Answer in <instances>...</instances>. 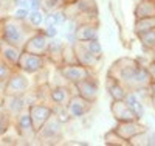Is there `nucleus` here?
<instances>
[{"instance_id":"obj_1","label":"nucleus","mask_w":155,"mask_h":146,"mask_svg":"<svg viewBox=\"0 0 155 146\" xmlns=\"http://www.w3.org/2000/svg\"><path fill=\"white\" fill-rule=\"evenodd\" d=\"M107 76L121 83L127 90H137L140 87H146L150 83L149 73L137 59L121 58L109 69Z\"/></svg>"},{"instance_id":"obj_2","label":"nucleus","mask_w":155,"mask_h":146,"mask_svg":"<svg viewBox=\"0 0 155 146\" xmlns=\"http://www.w3.org/2000/svg\"><path fill=\"white\" fill-rule=\"evenodd\" d=\"M36 30L33 26H30L27 22L17 20L14 17H5L0 22V39H3L5 42L23 47V44L27 42V39L34 33Z\"/></svg>"},{"instance_id":"obj_3","label":"nucleus","mask_w":155,"mask_h":146,"mask_svg":"<svg viewBox=\"0 0 155 146\" xmlns=\"http://www.w3.org/2000/svg\"><path fill=\"white\" fill-rule=\"evenodd\" d=\"M48 59L44 55H34V53H28V51H23L20 53V58L17 62V67L20 72L27 73V75H37L39 72L45 70V65H47Z\"/></svg>"},{"instance_id":"obj_4","label":"nucleus","mask_w":155,"mask_h":146,"mask_svg":"<svg viewBox=\"0 0 155 146\" xmlns=\"http://www.w3.org/2000/svg\"><path fill=\"white\" fill-rule=\"evenodd\" d=\"M30 87L31 83L27 73L14 69L5 83V95H25L27 92H30Z\"/></svg>"},{"instance_id":"obj_5","label":"nucleus","mask_w":155,"mask_h":146,"mask_svg":"<svg viewBox=\"0 0 155 146\" xmlns=\"http://www.w3.org/2000/svg\"><path fill=\"white\" fill-rule=\"evenodd\" d=\"M58 70L70 86H73V84L79 83V81H82V79L93 75L92 70H88L87 67H84V65L78 64V62L76 64H62V65L58 67Z\"/></svg>"},{"instance_id":"obj_6","label":"nucleus","mask_w":155,"mask_h":146,"mask_svg":"<svg viewBox=\"0 0 155 146\" xmlns=\"http://www.w3.org/2000/svg\"><path fill=\"white\" fill-rule=\"evenodd\" d=\"M28 114H30V118H31L33 127L37 132L48 121V118L53 115V106L37 101V103H33V104L28 106Z\"/></svg>"},{"instance_id":"obj_7","label":"nucleus","mask_w":155,"mask_h":146,"mask_svg":"<svg viewBox=\"0 0 155 146\" xmlns=\"http://www.w3.org/2000/svg\"><path fill=\"white\" fill-rule=\"evenodd\" d=\"M61 135H62V123L54 115H51L48 118V121L36 132V138L39 141H44V143L56 141Z\"/></svg>"},{"instance_id":"obj_8","label":"nucleus","mask_w":155,"mask_h":146,"mask_svg":"<svg viewBox=\"0 0 155 146\" xmlns=\"http://www.w3.org/2000/svg\"><path fill=\"white\" fill-rule=\"evenodd\" d=\"M93 104L95 103H92V101L82 98L81 95L74 93V95H71V98L67 103V110L71 117V120H79V118H84L90 112V109L93 107Z\"/></svg>"},{"instance_id":"obj_9","label":"nucleus","mask_w":155,"mask_h":146,"mask_svg":"<svg viewBox=\"0 0 155 146\" xmlns=\"http://www.w3.org/2000/svg\"><path fill=\"white\" fill-rule=\"evenodd\" d=\"M73 87H74L78 95H81L82 98L92 101V103H95L98 100V97H99V86H98V81H96L95 75H92V76L82 79V81L73 84Z\"/></svg>"},{"instance_id":"obj_10","label":"nucleus","mask_w":155,"mask_h":146,"mask_svg":"<svg viewBox=\"0 0 155 146\" xmlns=\"http://www.w3.org/2000/svg\"><path fill=\"white\" fill-rule=\"evenodd\" d=\"M14 129H16V132L19 134V137H20L23 141H30V140L36 138V131H34V127H33V123H31L28 109L23 110V112H20L19 115H16Z\"/></svg>"},{"instance_id":"obj_11","label":"nucleus","mask_w":155,"mask_h":146,"mask_svg":"<svg viewBox=\"0 0 155 146\" xmlns=\"http://www.w3.org/2000/svg\"><path fill=\"white\" fill-rule=\"evenodd\" d=\"M48 42H50V39L42 33V30H36L27 39V42L23 44L22 50L28 51V53H34V55H44L45 56L47 48H48Z\"/></svg>"},{"instance_id":"obj_12","label":"nucleus","mask_w":155,"mask_h":146,"mask_svg":"<svg viewBox=\"0 0 155 146\" xmlns=\"http://www.w3.org/2000/svg\"><path fill=\"white\" fill-rule=\"evenodd\" d=\"M113 131L130 143L134 137L143 134L144 131H147V127L144 124H141L140 120H129V121H118V124L113 127Z\"/></svg>"},{"instance_id":"obj_13","label":"nucleus","mask_w":155,"mask_h":146,"mask_svg":"<svg viewBox=\"0 0 155 146\" xmlns=\"http://www.w3.org/2000/svg\"><path fill=\"white\" fill-rule=\"evenodd\" d=\"M73 48H74V55H76L78 64L84 65V67H87L88 70H92V72H93L95 69H99L98 65H99V59H101V58L92 55V53L85 48V45H84L82 42H76V44L73 45Z\"/></svg>"},{"instance_id":"obj_14","label":"nucleus","mask_w":155,"mask_h":146,"mask_svg":"<svg viewBox=\"0 0 155 146\" xmlns=\"http://www.w3.org/2000/svg\"><path fill=\"white\" fill-rule=\"evenodd\" d=\"M28 106L30 103L27 100V95H5L3 97V109L11 117H16L20 112L27 110Z\"/></svg>"},{"instance_id":"obj_15","label":"nucleus","mask_w":155,"mask_h":146,"mask_svg":"<svg viewBox=\"0 0 155 146\" xmlns=\"http://www.w3.org/2000/svg\"><path fill=\"white\" fill-rule=\"evenodd\" d=\"M20 53H22L20 47L8 44V42L3 41V39H0V59H2L3 62L9 64L11 67H17Z\"/></svg>"},{"instance_id":"obj_16","label":"nucleus","mask_w":155,"mask_h":146,"mask_svg":"<svg viewBox=\"0 0 155 146\" xmlns=\"http://www.w3.org/2000/svg\"><path fill=\"white\" fill-rule=\"evenodd\" d=\"M74 36H76L78 42H85V41H90V39H96L98 37V23L93 20L81 22L74 31Z\"/></svg>"},{"instance_id":"obj_17","label":"nucleus","mask_w":155,"mask_h":146,"mask_svg":"<svg viewBox=\"0 0 155 146\" xmlns=\"http://www.w3.org/2000/svg\"><path fill=\"white\" fill-rule=\"evenodd\" d=\"M73 92H71V86H54L50 90V101L53 103L51 106H67L68 100L71 98Z\"/></svg>"},{"instance_id":"obj_18","label":"nucleus","mask_w":155,"mask_h":146,"mask_svg":"<svg viewBox=\"0 0 155 146\" xmlns=\"http://www.w3.org/2000/svg\"><path fill=\"white\" fill-rule=\"evenodd\" d=\"M64 47H65V44L61 42V41H58L56 37L50 39L45 56H47L48 62H50V64H53L54 67H59V65H62V53H64Z\"/></svg>"},{"instance_id":"obj_19","label":"nucleus","mask_w":155,"mask_h":146,"mask_svg":"<svg viewBox=\"0 0 155 146\" xmlns=\"http://www.w3.org/2000/svg\"><path fill=\"white\" fill-rule=\"evenodd\" d=\"M110 112L116 118V121H129V120H137L134 112L129 109V106L124 103V100H112L110 104Z\"/></svg>"},{"instance_id":"obj_20","label":"nucleus","mask_w":155,"mask_h":146,"mask_svg":"<svg viewBox=\"0 0 155 146\" xmlns=\"http://www.w3.org/2000/svg\"><path fill=\"white\" fill-rule=\"evenodd\" d=\"M124 103L129 106V109L134 112V115L137 117V120H141V118H143V115H144V104L141 103L140 97L135 93L134 90L127 92V95L124 98Z\"/></svg>"},{"instance_id":"obj_21","label":"nucleus","mask_w":155,"mask_h":146,"mask_svg":"<svg viewBox=\"0 0 155 146\" xmlns=\"http://www.w3.org/2000/svg\"><path fill=\"white\" fill-rule=\"evenodd\" d=\"M134 16H135V20L153 17L155 16V0H141V2H138L134 9Z\"/></svg>"},{"instance_id":"obj_22","label":"nucleus","mask_w":155,"mask_h":146,"mask_svg":"<svg viewBox=\"0 0 155 146\" xmlns=\"http://www.w3.org/2000/svg\"><path fill=\"white\" fill-rule=\"evenodd\" d=\"M106 89H107V93H109V97L112 100H124L126 95H127V92H129L121 83H118L116 79H113L110 76H107Z\"/></svg>"},{"instance_id":"obj_23","label":"nucleus","mask_w":155,"mask_h":146,"mask_svg":"<svg viewBox=\"0 0 155 146\" xmlns=\"http://www.w3.org/2000/svg\"><path fill=\"white\" fill-rule=\"evenodd\" d=\"M149 30H155V16L153 17H146V19H138L134 23V31L135 34L144 33Z\"/></svg>"},{"instance_id":"obj_24","label":"nucleus","mask_w":155,"mask_h":146,"mask_svg":"<svg viewBox=\"0 0 155 146\" xmlns=\"http://www.w3.org/2000/svg\"><path fill=\"white\" fill-rule=\"evenodd\" d=\"M44 16L45 12L42 9H36V11H30V16L27 19V23L30 26H33L34 30H39L44 25Z\"/></svg>"},{"instance_id":"obj_25","label":"nucleus","mask_w":155,"mask_h":146,"mask_svg":"<svg viewBox=\"0 0 155 146\" xmlns=\"http://www.w3.org/2000/svg\"><path fill=\"white\" fill-rule=\"evenodd\" d=\"M138 39L141 41L144 48L147 50H152L155 48V30H149V31H144V33H138L137 34Z\"/></svg>"},{"instance_id":"obj_26","label":"nucleus","mask_w":155,"mask_h":146,"mask_svg":"<svg viewBox=\"0 0 155 146\" xmlns=\"http://www.w3.org/2000/svg\"><path fill=\"white\" fill-rule=\"evenodd\" d=\"M104 141H106L107 144H112V146H113V144H115V146H127V144H130L127 140H124L121 135L116 134L113 129L104 135Z\"/></svg>"},{"instance_id":"obj_27","label":"nucleus","mask_w":155,"mask_h":146,"mask_svg":"<svg viewBox=\"0 0 155 146\" xmlns=\"http://www.w3.org/2000/svg\"><path fill=\"white\" fill-rule=\"evenodd\" d=\"M11 124H12L11 115L5 109H0V138L6 134V131L11 129Z\"/></svg>"},{"instance_id":"obj_28","label":"nucleus","mask_w":155,"mask_h":146,"mask_svg":"<svg viewBox=\"0 0 155 146\" xmlns=\"http://www.w3.org/2000/svg\"><path fill=\"white\" fill-rule=\"evenodd\" d=\"M84 45H85V48L92 53V55H95V56H98V58H102V53H104V50H102V45H101V42H99V39L96 37V39H90V41H85V42H82Z\"/></svg>"},{"instance_id":"obj_29","label":"nucleus","mask_w":155,"mask_h":146,"mask_svg":"<svg viewBox=\"0 0 155 146\" xmlns=\"http://www.w3.org/2000/svg\"><path fill=\"white\" fill-rule=\"evenodd\" d=\"M68 3V0H42V11H56V9H62Z\"/></svg>"},{"instance_id":"obj_30","label":"nucleus","mask_w":155,"mask_h":146,"mask_svg":"<svg viewBox=\"0 0 155 146\" xmlns=\"http://www.w3.org/2000/svg\"><path fill=\"white\" fill-rule=\"evenodd\" d=\"M14 69L16 67H11L9 64H6V62H3L2 59H0V86H5L6 79L11 76V73H12Z\"/></svg>"},{"instance_id":"obj_31","label":"nucleus","mask_w":155,"mask_h":146,"mask_svg":"<svg viewBox=\"0 0 155 146\" xmlns=\"http://www.w3.org/2000/svg\"><path fill=\"white\" fill-rule=\"evenodd\" d=\"M28 16H30V8H23V6L16 8V11L12 12V17L17 20H22V22H27Z\"/></svg>"},{"instance_id":"obj_32","label":"nucleus","mask_w":155,"mask_h":146,"mask_svg":"<svg viewBox=\"0 0 155 146\" xmlns=\"http://www.w3.org/2000/svg\"><path fill=\"white\" fill-rule=\"evenodd\" d=\"M59 26L56 25H45V28H42V33L48 37V39H53V37H58V33H59Z\"/></svg>"},{"instance_id":"obj_33","label":"nucleus","mask_w":155,"mask_h":146,"mask_svg":"<svg viewBox=\"0 0 155 146\" xmlns=\"http://www.w3.org/2000/svg\"><path fill=\"white\" fill-rule=\"evenodd\" d=\"M146 70H147V73H149L150 81H152V83H155V61L147 62V65H146Z\"/></svg>"},{"instance_id":"obj_34","label":"nucleus","mask_w":155,"mask_h":146,"mask_svg":"<svg viewBox=\"0 0 155 146\" xmlns=\"http://www.w3.org/2000/svg\"><path fill=\"white\" fill-rule=\"evenodd\" d=\"M30 11H36V9H42V0H30L28 3Z\"/></svg>"},{"instance_id":"obj_35","label":"nucleus","mask_w":155,"mask_h":146,"mask_svg":"<svg viewBox=\"0 0 155 146\" xmlns=\"http://www.w3.org/2000/svg\"><path fill=\"white\" fill-rule=\"evenodd\" d=\"M12 5H14L16 8L19 6H23V8H28V3H30V0H11Z\"/></svg>"},{"instance_id":"obj_36","label":"nucleus","mask_w":155,"mask_h":146,"mask_svg":"<svg viewBox=\"0 0 155 146\" xmlns=\"http://www.w3.org/2000/svg\"><path fill=\"white\" fill-rule=\"evenodd\" d=\"M5 14H6V6H5L3 3H0V22H2V20L6 17Z\"/></svg>"},{"instance_id":"obj_37","label":"nucleus","mask_w":155,"mask_h":146,"mask_svg":"<svg viewBox=\"0 0 155 146\" xmlns=\"http://www.w3.org/2000/svg\"><path fill=\"white\" fill-rule=\"evenodd\" d=\"M67 144H78V146H87L88 143H87V141H79V140H74V141L71 140V141H68Z\"/></svg>"},{"instance_id":"obj_38","label":"nucleus","mask_w":155,"mask_h":146,"mask_svg":"<svg viewBox=\"0 0 155 146\" xmlns=\"http://www.w3.org/2000/svg\"><path fill=\"white\" fill-rule=\"evenodd\" d=\"M3 93H0V109H3Z\"/></svg>"},{"instance_id":"obj_39","label":"nucleus","mask_w":155,"mask_h":146,"mask_svg":"<svg viewBox=\"0 0 155 146\" xmlns=\"http://www.w3.org/2000/svg\"><path fill=\"white\" fill-rule=\"evenodd\" d=\"M149 98H150V101H152V106H153V109H155V93H153V95H150Z\"/></svg>"}]
</instances>
